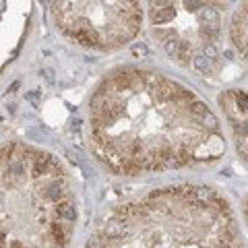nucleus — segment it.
I'll use <instances>...</instances> for the list:
<instances>
[{"label": "nucleus", "instance_id": "f257e3e1", "mask_svg": "<svg viewBox=\"0 0 248 248\" xmlns=\"http://www.w3.org/2000/svg\"><path fill=\"white\" fill-rule=\"evenodd\" d=\"M89 143L114 174L137 176L219 159L217 116L188 87L149 68L124 66L89 99Z\"/></svg>", "mask_w": 248, "mask_h": 248}, {"label": "nucleus", "instance_id": "f03ea898", "mask_svg": "<svg viewBox=\"0 0 248 248\" xmlns=\"http://www.w3.org/2000/svg\"><path fill=\"white\" fill-rule=\"evenodd\" d=\"M85 248H244L228 199L211 186L153 190L106 213Z\"/></svg>", "mask_w": 248, "mask_h": 248}, {"label": "nucleus", "instance_id": "7ed1b4c3", "mask_svg": "<svg viewBox=\"0 0 248 248\" xmlns=\"http://www.w3.org/2000/svg\"><path fill=\"white\" fill-rule=\"evenodd\" d=\"M75 221L66 168L37 147L0 145V248H68Z\"/></svg>", "mask_w": 248, "mask_h": 248}, {"label": "nucleus", "instance_id": "20e7f679", "mask_svg": "<svg viewBox=\"0 0 248 248\" xmlns=\"http://www.w3.org/2000/svg\"><path fill=\"white\" fill-rule=\"evenodd\" d=\"M52 19L66 37L93 50H116L141 31V2H54Z\"/></svg>", "mask_w": 248, "mask_h": 248}, {"label": "nucleus", "instance_id": "39448f33", "mask_svg": "<svg viewBox=\"0 0 248 248\" xmlns=\"http://www.w3.org/2000/svg\"><path fill=\"white\" fill-rule=\"evenodd\" d=\"M219 106L232 128L240 157L248 166V91L230 89L219 95Z\"/></svg>", "mask_w": 248, "mask_h": 248}, {"label": "nucleus", "instance_id": "423d86ee", "mask_svg": "<svg viewBox=\"0 0 248 248\" xmlns=\"http://www.w3.org/2000/svg\"><path fill=\"white\" fill-rule=\"evenodd\" d=\"M230 35H232V42H234L236 50L248 60V2L240 4L238 11L234 13Z\"/></svg>", "mask_w": 248, "mask_h": 248}, {"label": "nucleus", "instance_id": "0eeeda50", "mask_svg": "<svg viewBox=\"0 0 248 248\" xmlns=\"http://www.w3.org/2000/svg\"><path fill=\"white\" fill-rule=\"evenodd\" d=\"M244 213H246V217H248V199H246V203H244Z\"/></svg>", "mask_w": 248, "mask_h": 248}, {"label": "nucleus", "instance_id": "6e6552de", "mask_svg": "<svg viewBox=\"0 0 248 248\" xmlns=\"http://www.w3.org/2000/svg\"><path fill=\"white\" fill-rule=\"evenodd\" d=\"M4 6H6L4 2H0V15H2V11H4Z\"/></svg>", "mask_w": 248, "mask_h": 248}]
</instances>
